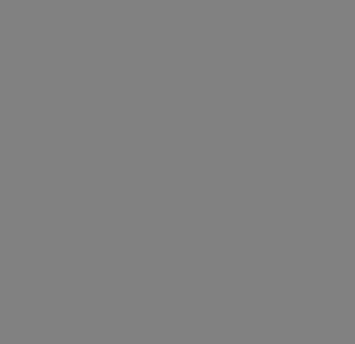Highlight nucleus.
I'll list each match as a JSON object with an SVG mask.
<instances>
[]
</instances>
